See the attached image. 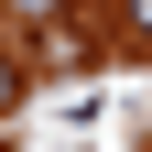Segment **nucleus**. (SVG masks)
Segmentation results:
<instances>
[{"instance_id": "f257e3e1", "label": "nucleus", "mask_w": 152, "mask_h": 152, "mask_svg": "<svg viewBox=\"0 0 152 152\" xmlns=\"http://www.w3.org/2000/svg\"><path fill=\"white\" fill-rule=\"evenodd\" d=\"M120 33H130V44H152V0H120Z\"/></svg>"}, {"instance_id": "f03ea898", "label": "nucleus", "mask_w": 152, "mask_h": 152, "mask_svg": "<svg viewBox=\"0 0 152 152\" xmlns=\"http://www.w3.org/2000/svg\"><path fill=\"white\" fill-rule=\"evenodd\" d=\"M11 98H22V65H11V54H0V109H11Z\"/></svg>"}, {"instance_id": "7ed1b4c3", "label": "nucleus", "mask_w": 152, "mask_h": 152, "mask_svg": "<svg viewBox=\"0 0 152 152\" xmlns=\"http://www.w3.org/2000/svg\"><path fill=\"white\" fill-rule=\"evenodd\" d=\"M11 11H65V0H11Z\"/></svg>"}]
</instances>
